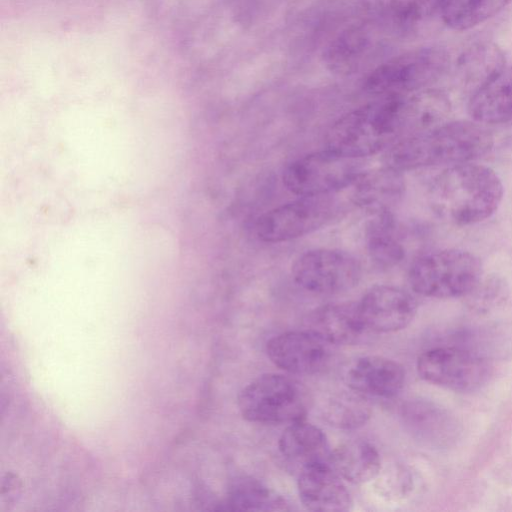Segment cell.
I'll return each mask as SVG.
<instances>
[{"label": "cell", "mask_w": 512, "mask_h": 512, "mask_svg": "<svg viewBox=\"0 0 512 512\" xmlns=\"http://www.w3.org/2000/svg\"><path fill=\"white\" fill-rule=\"evenodd\" d=\"M490 132L478 122L447 121L422 134L398 138L384 157L385 165L400 172L437 165H455L487 154Z\"/></svg>", "instance_id": "cell-1"}, {"label": "cell", "mask_w": 512, "mask_h": 512, "mask_svg": "<svg viewBox=\"0 0 512 512\" xmlns=\"http://www.w3.org/2000/svg\"><path fill=\"white\" fill-rule=\"evenodd\" d=\"M502 198L503 185L497 173L474 162L448 166L429 188L433 212L456 225H471L489 218Z\"/></svg>", "instance_id": "cell-2"}, {"label": "cell", "mask_w": 512, "mask_h": 512, "mask_svg": "<svg viewBox=\"0 0 512 512\" xmlns=\"http://www.w3.org/2000/svg\"><path fill=\"white\" fill-rule=\"evenodd\" d=\"M402 97L383 96L341 116L327 131L326 149L358 159L388 149L400 137Z\"/></svg>", "instance_id": "cell-3"}, {"label": "cell", "mask_w": 512, "mask_h": 512, "mask_svg": "<svg viewBox=\"0 0 512 512\" xmlns=\"http://www.w3.org/2000/svg\"><path fill=\"white\" fill-rule=\"evenodd\" d=\"M481 279L479 258L461 249H441L422 254L411 263L408 271L412 289L432 298L469 295Z\"/></svg>", "instance_id": "cell-4"}, {"label": "cell", "mask_w": 512, "mask_h": 512, "mask_svg": "<svg viewBox=\"0 0 512 512\" xmlns=\"http://www.w3.org/2000/svg\"><path fill=\"white\" fill-rule=\"evenodd\" d=\"M450 57L440 47H424L392 57L366 78L364 89L380 97L406 95L428 88L446 72Z\"/></svg>", "instance_id": "cell-5"}, {"label": "cell", "mask_w": 512, "mask_h": 512, "mask_svg": "<svg viewBox=\"0 0 512 512\" xmlns=\"http://www.w3.org/2000/svg\"><path fill=\"white\" fill-rule=\"evenodd\" d=\"M238 408L243 418L250 422L290 424L304 419L307 398L295 380L268 373L257 377L240 391Z\"/></svg>", "instance_id": "cell-6"}, {"label": "cell", "mask_w": 512, "mask_h": 512, "mask_svg": "<svg viewBox=\"0 0 512 512\" xmlns=\"http://www.w3.org/2000/svg\"><path fill=\"white\" fill-rule=\"evenodd\" d=\"M363 171L361 159L325 149L290 162L283 170L282 181L298 196L331 195L352 186Z\"/></svg>", "instance_id": "cell-7"}, {"label": "cell", "mask_w": 512, "mask_h": 512, "mask_svg": "<svg viewBox=\"0 0 512 512\" xmlns=\"http://www.w3.org/2000/svg\"><path fill=\"white\" fill-rule=\"evenodd\" d=\"M339 212L340 203L332 194L299 196L262 214L255 223V233L266 243L286 242L320 229Z\"/></svg>", "instance_id": "cell-8"}, {"label": "cell", "mask_w": 512, "mask_h": 512, "mask_svg": "<svg viewBox=\"0 0 512 512\" xmlns=\"http://www.w3.org/2000/svg\"><path fill=\"white\" fill-rule=\"evenodd\" d=\"M291 275L302 289L329 295L356 286L362 275V267L358 259L346 251L319 248L299 255L291 266Z\"/></svg>", "instance_id": "cell-9"}, {"label": "cell", "mask_w": 512, "mask_h": 512, "mask_svg": "<svg viewBox=\"0 0 512 512\" xmlns=\"http://www.w3.org/2000/svg\"><path fill=\"white\" fill-rule=\"evenodd\" d=\"M417 371L425 381L453 391L479 388L487 379L489 368L484 359L467 350L438 347L423 352Z\"/></svg>", "instance_id": "cell-10"}, {"label": "cell", "mask_w": 512, "mask_h": 512, "mask_svg": "<svg viewBox=\"0 0 512 512\" xmlns=\"http://www.w3.org/2000/svg\"><path fill=\"white\" fill-rule=\"evenodd\" d=\"M330 346L306 329L274 336L267 342L266 351L271 362L282 370L291 374L311 375L328 365Z\"/></svg>", "instance_id": "cell-11"}, {"label": "cell", "mask_w": 512, "mask_h": 512, "mask_svg": "<svg viewBox=\"0 0 512 512\" xmlns=\"http://www.w3.org/2000/svg\"><path fill=\"white\" fill-rule=\"evenodd\" d=\"M358 307L367 329L377 333L405 328L417 311L415 299L407 291L391 285L371 287Z\"/></svg>", "instance_id": "cell-12"}, {"label": "cell", "mask_w": 512, "mask_h": 512, "mask_svg": "<svg viewBox=\"0 0 512 512\" xmlns=\"http://www.w3.org/2000/svg\"><path fill=\"white\" fill-rule=\"evenodd\" d=\"M297 489L302 504L311 511L345 512L353 505L348 489L329 463L300 469Z\"/></svg>", "instance_id": "cell-13"}, {"label": "cell", "mask_w": 512, "mask_h": 512, "mask_svg": "<svg viewBox=\"0 0 512 512\" xmlns=\"http://www.w3.org/2000/svg\"><path fill=\"white\" fill-rule=\"evenodd\" d=\"M344 381L362 396L392 398L403 388L405 372L396 361L383 356H362L352 361L344 372Z\"/></svg>", "instance_id": "cell-14"}, {"label": "cell", "mask_w": 512, "mask_h": 512, "mask_svg": "<svg viewBox=\"0 0 512 512\" xmlns=\"http://www.w3.org/2000/svg\"><path fill=\"white\" fill-rule=\"evenodd\" d=\"M306 329L330 345L355 344L370 332L360 314L358 302L330 303L312 310Z\"/></svg>", "instance_id": "cell-15"}, {"label": "cell", "mask_w": 512, "mask_h": 512, "mask_svg": "<svg viewBox=\"0 0 512 512\" xmlns=\"http://www.w3.org/2000/svg\"><path fill=\"white\" fill-rule=\"evenodd\" d=\"M450 114V100L440 90L426 88L403 95L400 105V137L428 132L449 121Z\"/></svg>", "instance_id": "cell-16"}, {"label": "cell", "mask_w": 512, "mask_h": 512, "mask_svg": "<svg viewBox=\"0 0 512 512\" xmlns=\"http://www.w3.org/2000/svg\"><path fill=\"white\" fill-rule=\"evenodd\" d=\"M352 186L353 203L374 216L390 213L405 188L401 172L386 165L364 170Z\"/></svg>", "instance_id": "cell-17"}, {"label": "cell", "mask_w": 512, "mask_h": 512, "mask_svg": "<svg viewBox=\"0 0 512 512\" xmlns=\"http://www.w3.org/2000/svg\"><path fill=\"white\" fill-rule=\"evenodd\" d=\"M467 109L475 122L503 124L512 121V66L503 67L471 92Z\"/></svg>", "instance_id": "cell-18"}, {"label": "cell", "mask_w": 512, "mask_h": 512, "mask_svg": "<svg viewBox=\"0 0 512 512\" xmlns=\"http://www.w3.org/2000/svg\"><path fill=\"white\" fill-rule=\"evenodd\" d=\"M281 455L299 470L317 463H329L332 450L324 432L317 426L299 420L290 423L278 441Z\"/></svg>", "instance_id": "cell-19"}, {"label": "cell", "mask_w": 512, "mask_h": 512, "mask_svg": "<svg viewBox=\"0 0 512 512\" xmlns=\"http://www.w3.org/2000/svg\"><path fill=\"white\" fill-rule=\"evenodd\" d=\"M330 465L341 478L355 484L373 480L380 472L377 449L365 441H348L332 450Z\"/></svg>", "instance_id": "cell-20"}, {"label": "cell", "mask_w": 512, "mask_h": 512, "mask_svg": "<svg viewBox=\"0 0 512 512\" xmlns=\"http://www.w3.org/2000/svg\"><path fill=\"white\" fill-rule=\"evenodd\" d=\"M374 47L371 32L362 26L348 28L329 44L325 52V63L334 73L356 72Z\"/></svg>", "instance_id": "cell-21"}, {"label": "cell", "mask_w": 512, "mask_h": 512, "mask_svg": "<svg viewBox=\"0 0 512 512\" xmlns=\"http://www.w3.org/2000/svg\"><path fill=\"white\" fill-rule=\"evenodd\" d=\"M506 66L503 51L494 43L482 42L468 47L458 57L457 68L472 91Z\"/></svg>", "instance_id": "cell-22"}, {"label": "cell", "mask_w": 512, "mask_h": 512, "mask_svg": "<svg viewBox=\"0 0 512 512\" xmlns=\"http://www.w3.org/2000/svg\"><path fill=\"white\" fill-rule=\"evenodd\" d=\"M227 506L230 510L256 512L290 509L284 497L251 477H241L232 484Z\"/></svg>", "instance_id": "cell-23"}, {"label": "cell", "mask_w": 512, "mask_h": 512, "mask_svg": "<svg viewBox=\"0 0 512 512\" xmlns=\"http://www.w3.org/2000/svg\"><path fill=\"white\" fill-rule=\"evenodd\" d=\"M367 246L373 261L383 267H392L404 257V249L390 213L376 215L367 229Z\"/></svg>", "instance_id": "cell-24"}, {"label": "cell", "mask_w": 512, "mask_h": 512, "mask_svg": "<svg viewBox=\"0 0 512 512\" xmlns=\"http://www.w3.org/2000/svg\"><path fill=\"white\" fill-rule=\"evenodd\" d=\"M512 0H449L441 18L452 30L465 31L494 17Z\"/></svg>", "instance_id": "cell-25"}, {"label": "cell", "mask_w": 512, "mask_h": 512, "mask_svg": "<svg viewBox=\"0 0 512 512\" xmlns=\"http://www.w3.org/2000/svg\"><path fill=\"white\" fill-rule=\"evenodd\" d=\"M449 0H388L386 10L395 29L413 32L421 24L442 14Z\"/></svg>", "instance_id": "cell-26"}, {"label": "cell", "mask_w": 512, "mask_h": 512, "mask_svg": "<svg viewBox=\"0 0 512 512\" xmlns=\"http://www.w3.org/2000/svg\"><path fill=\"white\" fill-rule=\"evenodd\" d=\"M341 393L332 397L324 410L326 420L342 429L358 428L370 417V408L364 396Z\"/></svg>", "instance_id": "cell-27"}, {"label": "cell", "mask_w": 512, "mask_h": 512, "mask_svg": "<svg viewBox=\"0 0 512 512\" xmlns=\"http://www.w3.org/2000/svg\"><path fill=\"white\" fill-rule=\"evenodd\" d=\"M412 416L431 442L446 446L455 439L456 423L445 410L431 404H420L412 408Z\"/></svg>", "instance_id": "cell-28"}]
</instances>
